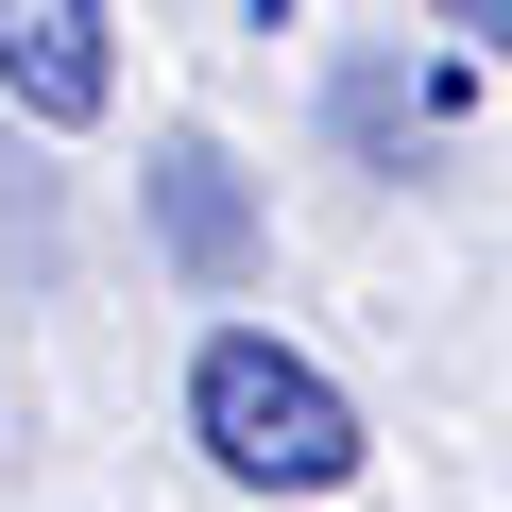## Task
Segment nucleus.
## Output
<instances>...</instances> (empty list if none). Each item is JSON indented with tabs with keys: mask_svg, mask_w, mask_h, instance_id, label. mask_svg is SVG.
<instances>
[{
	"mask_svg": "<svg viewBox=\"0 0 512 512\" xmlns=\"http://www.w3.org/2000/svg\"><path fill=\"white\" fill-rule=\"evenodd\" d=\"M188 444L239 478V495H342L359 478V410L325 359H291L274 325H222L188 359Z\"/></svg>",
	"mask_w": 512,
	"mask_h": 512,
	"instance_id": "f257e3e1",
	"label": "nucleus"
},
{
	"mask_svg": "<svg viewBox=\"0 0 512 512\" xmlns=\"http://www.w3.org/2000/svg\"><path fill=\"white\" fill-rule=\"evenodd\" d=\"M0 103H18V120H52V137H86V120L120 103L103 0H0Z\"/></svg>",
	"mask_w": 512,
	"mask_h": 512,
	"instance_id": "f03ea898",
	"label": "nucleus"
},
{
	"mask_svg": "<svg viewBox=\"0 0 512 512\" xmlns=\"http://www.w3.org/2000/svg\"><path fill=\"white\" fill-rule=\"evenodd\" d=\"M154 239L188 256L205 291H222V274H256V205H239V171H222V137H171V154H154Z\"/></svg>",
	"mask_w": 512,
	"mask_h": 512,
	"instance_id": "7ed1b4c3",
	"label": "nucleus"
},
{
	"mask_svg": "<svg viewBox=\"0 0 512 512\" xmlns=\"http://www.w3.org/2000/svg\"><path fill=\"white\" fill-rule=\"evenodd\" d=\"M444 35H478V52H512V0H427Z\"/></svg>",
	"mask_w": 512,
	"mask_h": 512,
	"instance_id": "20e7f679",
	"label": "nucleus"
}]
</instances>
